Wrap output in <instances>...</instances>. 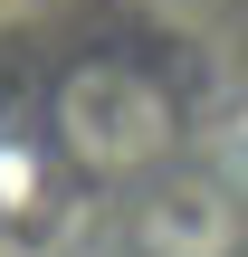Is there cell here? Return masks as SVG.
Instances as JSON below:
<instances>
[{
    "label": "cell",
    "instance_id": "obj_1",
    "mask_svg": "<svg viewBox=\"0 0 248 257\" xmlns=\"http://www.w3.org/2000/svg\"><path fill=\"white\" fill-rule=\"evenodd\" d=\"M57 134H67V153L124 172V162H162V143H172V105H162L153 76H134V67H96V76H76V86L57 95Z\"/></svg>",
    "mask_w": 248,
    "mask_h": 257
},
{
    "label": "cell",
    "instance_id": "obj_2",
    "mask_svg": "<svg viewBox=\"0 0 248 257\" xmlns=\"http://www.w3.org/2000/svg\"><path fill=\"white\" fill-rule=\"evenodd\" d=\"M239 200L210 181V172H172L153 200H143V219H134V248L143 257H239Z\"/></svg>",
    "mask_w": 248,
    "mask_h": 257
}]
</instances>
